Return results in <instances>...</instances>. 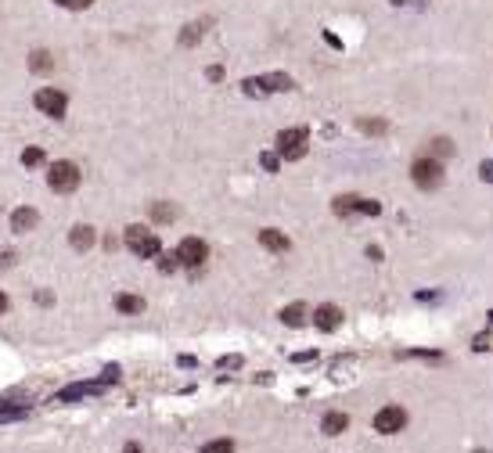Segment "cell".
<instances>
[{
	"label": "cell",
	"mask_w": 493,
	"mask_h": 453,
	"mask_svg": "<svg viewBox=\"0 0 493 453\" xmlns=\"http://www.w3.org/2000/svg\"><path fill=\"white\" fill-rule=\"evenodd\" d=\"M47 184H50V191H58V195L76 191V187H80V165H76V162H54Z\"/></svg>",
	"instance_id": "2"
},
{
	"label": "cell",
	"mask_w": 493,
	"mask_h": 453,
	"mask_svg": "<svg viewBox=\"0 0 493 453\" xmlns=\"http://www.w3.org/2000/svg\"><path fill=\"white\" fill-rule=\"evenodd\" d=\"M346 425H350V417H346V414H327V417L320 421V428H324L327 435H342V432H346Z\"/></svg>",
	"instance_id": "15"
},
{
	"label": "cell",
	"mask_w": 493,
	"mask_h": 453,
	"mask_svg": "<svg viewBox=\"0 0 493 453\" xmlns=\"http://www.w3.org/2000/svg\"><path fill=\"white\" fill-rule=\"evenodd\" d=\"M360 130H364V133H386V123H378V119H360Z\"/></svg>",
	"instance_id": "24"
},
{
	"label": "cell",
	"mask_w": 493,
	"mask_h": 453,
	"mask_svg": "<svg viewBox=\"0 0 493 453\" xmlns=\"http://www.w3.org/2000/svg\"><path fill=\"white\" fill-rule=\"evenodd\" d=\"M403 425H407V410L403 407H381L374 414V432H381V435L403 432Z\"/></svg>",
	"instance_id": "5"
},
{
	"label": "cell",
	"mask_w": 493,
	"mask_h": 453,
	"mask_svg": "<svg viewBox=\"0 0 493 453\" xmlns=\"http://www.w3.org/2000/svg\"><path fill=\"white\" fill-rule=\"evenodd\" d=\"M198 40H202V26H188V29H184V36H180V43H184V47H191V43H198Z\"/></svg>",
	"instance_id": "21"
},
{
	"label": "cell",
	"mask_w": 493,
	"mask_h": 453,
	"mask_svg": "<svg viewBox=\"0 0 493 453\" xmlns=\"http://www.w3.org/2000/svg\"><path fill=\"white\" fill-rule=\"evenodd\" d=\"M335 212H339V216H350V212H364V216H378V212H381V205H378V202H371V198H357V195H342V198H335Z\"/></svg>",
	"instance_id": "7"
},
{
	"label": "cell",
	"mask_w": 493,
	"mask_h": 453,
	"mask_svg": "<svg viewBox=\"0 0 493 453\" xmlns=\"http://www.w3.org/2000/svg\"><path fill=\"white\" fill-rule=\"evenodd\" d=\"M29 69H33V72H50V69H54V54H50V50H33Z\"/></svg>",
	"instance_id": "14"
},
{
	"label": "cell",
	"mask_w": 493,
	"mask_h": 453,
	"mask_svg": "<svg viewBox=\"0 0 493 453\" xmlns=\"http://www.w3.org/2000/svg\"><path fill=\"white\" fill-rule=\"evenodd\" d=\"M36 219H40L36 209H15V216H11V231H15V234H26V231H33V226H36Z\"/></svg>",
	"instance_id": "11"
},
{
	"label": "cell",
	"mask_w": 493,
	"mask_h": 453,
	"mask_svg": "<svg viewBox=\"0 0 493 453\" xmlns=\"http://www.w3.org/2000/svg\"><path fill=\"white\" fill-rule=\"evenodd\" d=\"M126 249L141 259H151V256H158L162 245H158L155 231H148V226H126Z\"/></svg>",
	"instance_id": "3"
},
{
	"label": "cell",
	"mask_w": 493,
	"mask_h": 453,
	"mask_svg": "<svg viewBox=\"0 0 493 453\" xmlns=\"http://www.w3.org/2000/svg\"><path fill=\"white\" fill-rule=\"evenodd\" d=\"M259 245L270 249V252H288V249H292V241H288L281 231H270V226H266V231H259Z\"/></svg>",
	"instance_id": "10"
},
{
	"label": "cell",
	"mask_w": 493,
	"mask_h": 453,
	"mask_svg": "<svg viewBox=\"0 0 493 453\" xmlns=\"http://www.w3.org/2000/svg\"><path fill=\"white\" fill-rule=\"evenodd\" d=\"M4 310H8V295H4V292H0V313H4Z\"/></svg>",
	"instance_id": "28"
},
{
	"label": "cell",
	"mask_w": 493,
	"mask_h": 453,
	"mask_svg": "<svg viewBox=\"0 0 493 453\" xmlns=\"http://www.w3.org/2000/svg\"><path fill=\"white\" fill-rule=\"evenodd\" d=\"M123 313H141L144 310V299H137V295H119V302H116Z\"/></svg>",
	"instance_id": "18"
},
{
	"label": "cell",
	"mask_w": 493,
	"mask_h": 453,
	"mask_svg": "<svg viewBox=\"0 0 493 453\" xmlns=\"http://www.w3.org/2000/svg\"><path fill=\"white\" fill-rule=\"evenodd\" d=\"M158 266H162V273H173V270H177V266H184V263H180V256H177V252H170V256H162V263H158Z\"/></svg>",
	"instance_id": "20"
},
{
	"label": "cell",
	"mask_w": 493,
	"mask_h": 453,
	"mask_svg": "<svg viewBox=\"0 0 493 453\" xmlns=\"http://www.w3.org/2000/svg\"><path fill=\"white\" fill-rule=\"evenodd\" d=\"M54 4H62V8H69V11H83V8L94 4V0H54Z\"/></svg>",
	"instance_id": "25"
},
{
	"label": "cell",
	"mask_w": 493,
	"mask_h": 453,
	"mask_svg": "<svg viewBox=\"0 0 493 453\" xmlns=\"http://www.w3.org/2000/svg\"><path fill=\"white\" fill-rule=\"evenodd\" d=\"M36 108L47 111V116H54V119H62L65 108H69V97H65L62 90H50V87H47V90L36 94Z\"/></svg>",
	"instance_id": "8"
},
{
	"label": "cell",
	"mask_w": 493,
	"mask_h": 453,
	"mask_svg": "<svg viewBox=\"0 0 493 453\" xmlns=\"http://www.w3.org/2000/svg\"><path fill=\"white\" fill-rule=\"evenodd\" d=\"M281 320H285L288 327H303V324H306V306H303V302L285 306V310H281Z\"/></svg>",
	"instance_id": "13"
},
{
	"label": "cell",
	"mask_w": 493,
	"mask_h": 453,
	"mask_svg": "<svg viewBox=\"0 0 493 453\" xmlns=\"http://www.w3.org/2000/svg\"><path fill=\"white\" fill-rule=\"evenodd\" d=\"M40 162H43V151H40V148L22 151V165H40Z\"/></svg>",
	"instance_id": "23"
},
{
	"label": "cell",
	"mask_w": 493,
	"mask_h": 453,
	"mask_svg": "<svg viewBox=\"0 0 493 453\" xmlns=\"http://www.w3.org/2000/svg\"><path fill=\"white\" fill-rule=\"evenodd\" d=\"M482 180L493 184V162H482Z\"/></svg>",
	"instance_id": "27"
},
{
	"label": "cell",
	"mask_w": 493,
	"mask_h": 453,
	"mask_svg": "<svg viewBox=\"0 0 493 453\" xmlns=\"http://www.w3.org/2000/svg\"><path fill=\"white\" fill-rule=\"evenodd\" d=\"M263 87H266V94H270V90H288V87H292V80H288V76H281V72H273V76H263Z\"/></svg>",
	"instance_id": "17"
},
{
	"label": "cell",
	"mask_w": 493,
	"mask_h": 453,
	"mask_svg": "<svg viewBox=\"0 0 493 453\" xmlns=\"http://www.w3.org/2000/svg\"><path fill=\"white\" fill-rule=\"evenodd\" d=\"M306 141H310V133H306L303 126H296V130H281V133H278V155L296 162V158L306 155Z\"/></svg>",
	"instance_id": "4"
},
{
	"label": "cell",
	"mask_w": 493,
	"mask_h": 453,
	"mask_svg": "<svg viewBox=\"0 0 493 453\" xmlns=\"http://www.w3.org/2000/svg\"><path fill=\"white\" fill-rule=\"evenodd\" d=\"M259 162H263V169H270V173H278V155H270V151H266Z\"/></svg>",
	"instance_id": "26"
},
{
	"label": "cell",
	"mask_w": 493,
	"mask_h": 453,
	"mask_svg": "<svg viewBox=\"0 0 493 453\" xmlns=\"http://www.w3.org/2000/svg\"><path fill=\"white\" fill-rule=\"evenodd\" d=\"M313 324H317L320 331H335V327L342 324V310H339V306H320V310L313 313Z\"/></svg>",
	"instance_id": "9"
},
{
	"label": "cell",
	"mask_w": 493,
	"mask_h": 453,
	"mask_svg": "<svg viewBox=\"0 0 493 453\" xmlns=\"http://www.w3.org/2000/svg\"><path fill=\"white\" fill-rule=\"evenodd\" d=\"M177 256H180V263H184V266L198 270V266L209 259V245H205L202 238H184V241H180V249H177Z\"/></svg>",
	"instance_id": "6"
},
{
	"label": "cell",
	"mask_w": 493,
	"mask_h": 453,
	"mask_svg": "<svg viewBox=\"0 0 493 453\" xmlns=\"http://www.w3.org/2000/svg\"><path fill=\"white\" fill-rule=\"evenodd\" d=\"M432 151H435V155H454V144H450L447 137H435V141H432Z\"/></svg>",
	"instance_id": "22"
},
{
	"label": "cell",
	"mask_w": 493,
	"mask_h": 453,
	"mask_svg": "<svg viewBox=\"0 0 493 453\" xmlns=\"http://www.w3.org/2000/svg\"><path fill=\"white\" fill-rule=\"evenodd\" d=\"M151 216H155L158 223H170V219H177V205H166V202H155V205H151Z\"/></svg>",
	"instance_id": "16"
},
{
	"label": "cell",
	"mask_w": 493,
	"mask_h": 453,
	"mask_svg": "<svg viewBox=\"0 0 493 453\" xmlns=\"http://www.w3.org/2000/svg\"><path fill=\"white\" fill-rule=\"evenodd\" d=\"M411 180L421 187V191H435L443 184V162L440 158H418L411 165Z\"/></svg>",
	"instance_id": "1"
},
{
	"label": "cell",
	"mask_w": 493,
	"mask_h": 453,
	"mask_svg": "<svg viewBox=\"0 0 493 453\" xmlns=\"http://www.w3.org/2000/svg\"><path fill=\"white\" fill-rule=\"evenodd\" d=\"M69 241H72V249H76V252H87V249L94 245V226H72Z\"/></svg>",
	"instance_id": "12"
},
{
	"label": "cell",
	"mask_w": 493,
	"mask_h": 453,
	"mask_svg": "<svg viewBox=\"0 0 493 453\" xmlns=\"http://www.w3.org/2000/svg\"><path fill=\"white\" fill-rule=\"evenodd\" d=\"M202 453H234V442L231 439H216V442H205Z\"/></svg>",
	"instance_id": "19"
}]
</instances>
